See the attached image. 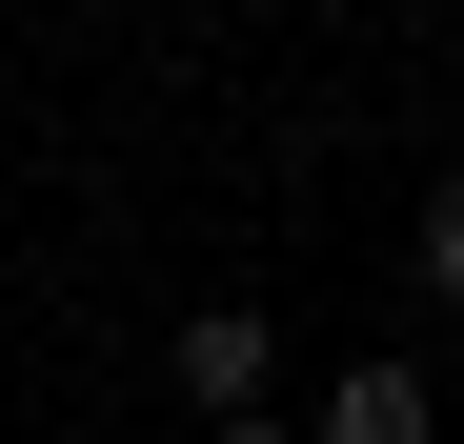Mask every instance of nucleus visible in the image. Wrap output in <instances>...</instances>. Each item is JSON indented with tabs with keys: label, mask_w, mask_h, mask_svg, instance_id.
<instances>
[{
	"label": "nucleus",
	"mask_w": 464,
	"mask_h": 444,
	"mask_svg": "<svg viewBox=\"0 0 464 444\" xmlns=\"http://www.w3.org/2000/svg\"><path fill=\"white\" fill-rule=\"evenodd\" d=\"M263 384H283V323H263V304H202V323H182V404H202V424H263Z\"/></svg>",
	"instance_id": "obj_1"
},
{
	"label": "nucleus",
	"mask_w": 464,
	"mask_h": 444,
	"mask_svg": "<svg viewBox=\"0 0 464 444\" xmlns=\"http://www.w3.org/2000/svg\"><path fill=\"white\" fill-rule=\"evenodd\" d=\"M324 444H444L424 363H343V384H324Z\"/></svg>",
	"instance_id": "obj_2"
},
{
	"label": "nucleus",
	"mask_w": 464,
	"mask_h": 444,
	"mask_svg": "<svg viewBox=\"0 0 464 444\" xmlns=\"http://www.w3.org/2000/svg\"><path fill=\"white\" fill-rule=\"evenodd\" d=\"M424 283L464 304V182H424Z\"/></svg>",
	"instance_id": "obj_3"
},
{
	"label": "nucleus",
	"mask_w": 464,
	"mask_h": 444,
	"mask_svg": "<svg viewBox=\"0 0 464 444\" xmlns=\"http://www.w3.org/2000/svg\"><path fill=\"white\" fill-rule=\"evenodd\" d=\"M202 444H303V424H202Z\"/></svg>",
	"instance_id": "obj_4"
}]
</instances>
